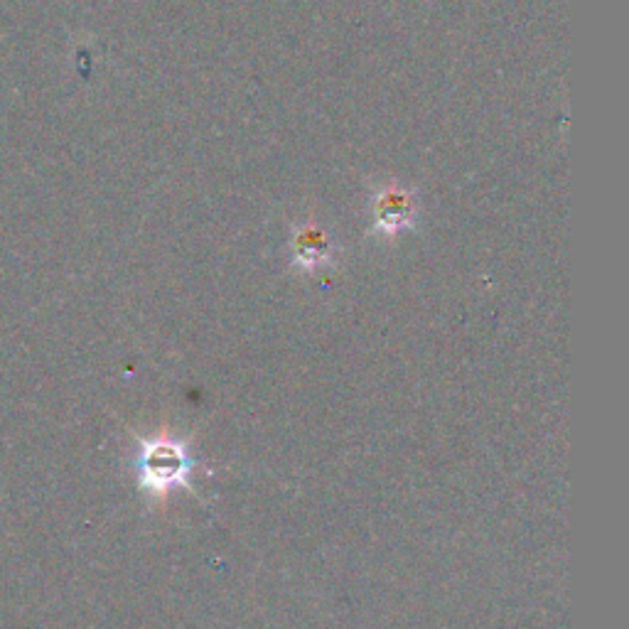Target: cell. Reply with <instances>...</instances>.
I'll use <instances>...</instances> for the list:
<instances>
[{
	"label": "cell",
	"mask_w": 629,
	"mask_h": 629,
	"mask_svg": "<svg viewBox=\"0 0 629 629\" xmlns=\"http://www.w3.org/2000/svg\"><path fill=\"white\" fill-rule=\"evenodd\" d=\"M408 219V202L403 195H389L381 200V222L384 224H401Z\"/></svg>",
	"instance_id": "obj_1"
},
{
	"label": "cell",
	"mask_w": 629,
	"mask_h": 629,
	"mask_svg": "<svg viewBox=\"0 0 629 629\" xmlns=\"http://www.w3.org/2000/svg\"><path fill=\"white\" fill-rule=\"evenodd\" d=\"M298 246H300V258H305V261H317L320 254H325V241H322L315 231H305V234L300 236Z\"/></svg>",
	"instance_id": "obj_2"
}]
</instances>
